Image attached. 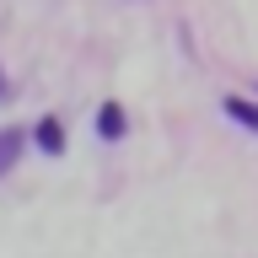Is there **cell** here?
<instances>
[{"label":"cell","mask_w":258,"mask_h":258,"mask_svg":"<svg viewBox=\"0 0 258 258\" xmlns=\"http://www.w3.org/2000/svg\"><path fill=\"white\" fill-rule=\"evenodd\" d=\"M97 135H102V140H118V135H124V108H118V102H102V108H97Z\"/></svg>","instance_id":"1"},{"label":"cell","mask_w":258,"mask_h":258,"mask_svg":"<svg viewBox=\"0 0 258 258\" xmlns=\"http://www.w3.org/2000/svg\"><path fill=\"white\" fill-rule=\"evenodd\" d=\"M38 145H43L48 156H59V151H64V129H59V118H38Z\"/></svg>","instance_id":"2"},{"label":"cell","mask_w":258,"mask_h":258,"mask_svg":"<svg viewBox=\"0 0 258 258\" xmlns=\"http://www.w3.org/2000/svg\"><path fill=\"white\" fill-rule=\"evenodd\" d=\"M16 156H22V135L16 129H0V177L16 167Z\"/></svg>","instance_id":"3"},{"label":"cell","mask_w":258,"mask_h":258,"mask_svg":"<svg viewBox=\"0 0 258 258\" xmlns=\"http://www.w3.org/2000/svg\"><path fill=\"white\" fill-rule=\"evenodd\" d=\"M226 113H231L237 124H247V129L258 135V108H253V102H242V97H226Z\"/></svg>","instance_id":"4"},{"label":"cell","mask_w":258,"mask_h":258,"mask_svg":"<svg viewBox=\"0 0 258 258\" xmlns=\"http://www.w3.org/2000/svg\"><path fill=\"white\" fill-rule=\"evenodd\" d=\"M0 97H6V76H0Z\"/></svg>","instance_id":"5"}]
</instances>
